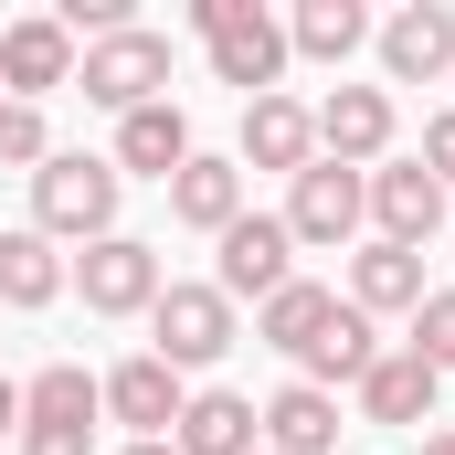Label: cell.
<instances>
[{"label":"cell","instance_id":"4fadbf2b","mask_svg":"<svg viewBox=\"0 0 455 455\" xmlns=\"http://www.w3.org/2000/svg\"><path fill=\"white\" fill-rule=\"evenodd\" d=\"M170 445L180 455H254L265 445V413H254L243 392H191L180 424H170Z\"/></svg>","mask_w":455,"mask_h":455},{"label":"cell","instance_id":"7402d4cb","mask_svg":"<svg viewBox=\"0 0 455 455\" xmlns=\"http://www.w3.org/2000/svg\"><path fill=\"white\" fill-rule=\"evenodd\" d=\"M360 43H371L360 0H297V21H286V53H318V64H349Z\"/></svg>","mask_w":455,"mask_h":455},{"label":"cell","instance_id":"e0dca14e","mask_svg":"<svg viewBox=\"0 0 455 455\" xmlns=\"http://www.w3.org/2000/svg\"><path fill=\"white\" fill-rule=\"evenodd\" d=\"M435 381H445V371H424L413 349H381V360L360 371V413H371V424H435Z\"/></svg>","mask_w":455,"mask_h":455},{"label":"cell","instance_id":"4316f807","mask_svg":"<svg viewBox=\"0 0 455 455\" xmlns=\"http://www.w3.org/2000/svg\"><path fill=\"white\" fill-rule=\"evenodd\" d=\"M424 170H435V180H455V107L424 127Z\"/></svg>","mask_w":455,"mask_h":455},{"label":"cell","instance_id":"9c48e42d","mask_svg":"<svg viewBox=\"0 0 455 455\" xmlns=\"http://www.w3.org/2000/svg\"><path fill=\"white\" fill-rule=\"evenodd\" d=\"M371 223H381V243H403V254H424V243L445 233V180H435L424 159H403V170H381V180H371Z\"/></svg>","mask_w":455,"mask_h":455},{"label":"cell","instance_id":"484cf974","mask_svg":"<svg viewBox=\"0 0 455 455\" xmlns=\"http://www.w3.org/2000/svg\"><path fill=\"white\" fill-rule=\"evenodd\" d=\"M413 360H424V371H455V286H435V297L413 307Z\"/></svg>","mask_w":455,"mask_h":455},{"label":"cell","instance_id":"2e32d148","mask_svg":"<svg viewBox=\"0 0 455 455\" xmlns=\"http://www.w3.org/2000/svg\"><path fill=\"white\" fill-rule=\"evenodd\" d=\"M243 159H254V170H286V180H297V170L318 159V116L297 107V96H254V107H243Z\"/></svg>","mask_w":455,"mask_h":455},{"label":"cell","instance_id":"277c9868","mask_svg":"<svg viewBox=\"0 0 455 455\" xmlns=\"http://www.w3.org/2000/svg\"><path fill=\"white\" fill-rule=\"evenodd\" d=\"M75 85L96 96V107L116 116H138V107H159V85H170V32H107V43H85V64H75Z\"/></svg>","mask_w":455,"mask_h":455},{"label":"cell","instance_id":"5bb4252c","mask_svg":"<svg viewBox=\"0 0 455 455\" xmlns=\"http://www.w3.org/2000/svg\"><path fill=\"white\" fill-rule=\"evenodd\" d=\"M318 148H329L339 170L381 159V148H392V96H381V85H339V96L318 107Z\"/></svg>","mask_w":455,"mask_h":455},{"label":"cell","instance_id":"30bf717a","mask_svg":"<svg viewBox=\"0 0 455 455\" xmlns=\"http://www.w3.org/2000/svg\"><path fill=\"white\" fill-rule=\"evenodd\" d=\"M381 64H392V85H435V75H455V11H445V0L392 11V21H381Z\"/></svg>","mask_w":455,"mask_h":455},{"label":"cell","instance_id":"f1b7e54d","mask_svg":"<svg viewBox=\"0 0 455 455\" xmlns=\"http://www.w3.org/2000/svg\"><path fill=\"white\" fill-rule=\"evenodd\" d=\"M424 455H455V435H424Z\"/></svg>","mask_w":455,"mask_h":455},{"label":"cell","instance_id":"6da1fadb","mask_svg":"<svg viewBox=\"0 0 455 455\" xmlns=\"http://www.w3.org/2000/svg\"><path fill=\"white\" fill-rule=\"evenodd\" d=\"M116 159H85V148H53L32 170V233L43 243H107L116 233Z\"/></svg>","mask_w":455,"mask_h":455},{"label":"cell","instance_id":"603a6c76","mask_svg":"<svg viewBox=\"0 0 455 455\" xmlns=\"http://www.w3.org/2000/svg\"><path fill=\"white\" fill-rule=\"evenodd\" d=\"M64 297V254L43 233H0V307H53Z\"/></svg>","mask_w":455,"mask_h":455},{"label":"cell","instance_id":"8992f818","mask_svg":"<svg viewBox=\"0 0 455 455\" xmlns=\"http://www.w3.org/2000/svg\"><path fill=\"white\" fill-rule=\"evenodd\" d=\"M148 329H159V360H170V371H202V360L233 349V297L223 286H159Z\"/></svg>","mask_w":455,"mask_h":455},{"label":"cell","instance_id":"4dcf8cb0","mask_svg":"<svg viewBox=\"0 0 455 455\" xmlns=\"http://www.w3.org/2000/svg\"><path fill=\"white\" fill-rule=\"evenodd\" d=\"M254 455H265V445H254Z\"/></svg>","mask_w":455,"mask_h":455},{"label":"cell","instance_id":"ffe728a7","mask_svg":"<svg viewBox=\"0 0 455 455\" xmlns=\"http://www.w3.org/2000/svg\"><path fill=\"white\" fill-rule=\"evenodd\" d=\"M329 318H339V297H329V286H297V275H286V286H275V297L254 307V339H265V349H286V360H307V339H318Z\"/></svg>","mask_w":455,"mask_h":455},{"label":"cell","instance_id":"83f0119b","mask_svg":"<svg viewBox=\"0 0 455 455\" xmlns=\"http://www.w3.org/2000/svg\"><path fill=\"white\" fill-rule=\"evenodd\" d=\"M11 424H21V381H0V435H11Z\"/></svg>","mask_w":455,"mask_h":455},{"label":"cell","instance_id":"9a60e30c","mask_svg":"<svg viewBox=\"0 0 455 455\" xmlns=\"http://www.w3.org/2000/svg\"><path fill=\"white\" fill-rule=\"evenodd\" d=\"M127 170H148V180H180V170H191V116L170 107V96L138 107V116H116V180H127Z\"/></svg>","mask_w":455,"mask_h":455},{"label":"cell","instance_id":"8fae6325","mask_svg":"<svg viewBox=\"0 0 455 455\" xmlns=\"http://www.w3.org/2000/svg\"><path fill=\"white\" fill-rule=\"evenodd\" d=\"M286 254H297V233L275 223V212H243V223L223 233V297H254V307H265V297L286 286Z\"/></svg>","mask_w":455,"mask_h":455},{"label":"cell","instance_id":"7c38bea8","mask_svg":"<svg viewBox=\"0 0 455 455\" xmlns=\"http://www.w3.org/2000/svg\"><path fill=\"white\" fill-rule=\"evenodd\" d=\"M0 85H21V107L43 96V85H75V32L43 11V21H11L0 32Z\"/></svg>","mask_w":455,"mask_h":455},{"label":"cell","instance_id":"d4e9b609","mask_svg":"<svg viewBox=\"0 0 455 455\" xmlns=\"http://www.w3.org/2000/svg\"><path fill=\"white\" fill-rule=\"evenodd\" d=\"M43 159H53V138H43V107L0 96V170H43Z\"/></svg>","mask_w":455,"mask_h":455},{"label":"cell","instance_id":"7a4b0ae2","mask_svg":"<svg viewBox=\"0 0 455 455\" xmlns=\"http://www.w3.org/2000/svg\"><path fill=\"white\" fill-rule=\"evenodd\" d=\"M191 32L212 43V75H223V85L275 96V75H286V21H275L265 0H191Z\"/></svg>","mask_w":455,"mask_h":455},{"label":"cell","instance_id":"ac0fdd59","mask_svg":"<svg viewBox=\"0 0 455 455\" xmlns=\"http://www.w3.org/2000/svg\"><path fill=\"white\" fill-rule=\"evenodd\" d=\"M170 212H180L191 233H212V243H223V233L243 223V170H233V159H202V148H191V170L170 180Z\"/></svg>","mask_w":455,"mask_h":455},{"label":"cell","instance_id":"5b68a950","mask_svg":"<svg viewBox=\"0 0 455 455\" xmlns=\"http://www.w3.org/2000/svg\"><path fill=\"white\" fill-rule=\"evenodd\" d=\"M75 286H85V307L96 318H138V307H159V243H138V233H107V243H85V265H75Z\"/></svg>","mask_w":455,"mask_h":455},{"label":"cell","instance_id":"cb8c5ba5","mask_svg":"<svg viewBox=\"0 0 455 455\" xmlns=\"http://www.w3.org/2000/svg\"><path fill=\"white\" fill-rule=\"evenodd\" d=\"M371 360H381V339H371V318H360V307H349V297H339V318H329V329L307 339V360H297V371H307V381L329 392V381H360Z\"/></svg>","mask_w":455,"mask_h":455},{"label":"cell","instance_id":"3957f363","mask_svg":"<svg viewBox=\"0 0 455 455\" xmlns=\"http://www.w3.org/2000/svg\"><path fill=\"white\" fill-rule=\"evenodd\" d=\"M96 413L107 392L75 360H53L43 381H21V455H96Z\"/></svg>","mask_w":455,"mask_h":455},{"label":"cell","instance_id":"f546056e","mask_svg":"<svg viewBox=\"0 0 455 455\" xmlns=\"http://www.w3.org/2000/svg\"><path fill=\"white\" fill-rule=\"evenodd\" d=\"M127 455H180V445H170V435H159V445H127Z\"/></svg>","mask_w":455,"mask_h":455},{"label":"cell","instance_id":"44dd1931","mask_svg":"<svg viewBox=\"0 0 455 455\" xmlns=\"http://www.w3.org/2000/svg\"><path fill=\"white\" fill-rule=\"evenodd\" d=\"M349 307H360V318H381V307H424V254L371 243V254L349 265Z\"/></svg>","mask_w":455,"mask_h":455},{"label":"cell","instance_id":"ba28073f","mask_svg":"<svg viewBox=\"0 0 455 455\" xmlns=\"http://www.w3.org/2000/svg\"><path fill=\"white\" fill-rule=\"evenodd\" d=\"M96 392H107V413H116V424H138V445H159V435L180 424V403H191V392H180V371H170L159 349H138V360H116V371L96 381Z\"/></svg>","mask_w":455,"mask_h":455},{"label":"cell","instance_id":"52a82bcc","mask_svg":"<svg viewBox=\"0 0 455 455\" xmlns=\"http://www.w3.org/2000/svg\"><path fill=\"white\" fill-rule=\"evenodd\" d=\"M360 212H371V180H360V170H339V159H307L275 223L297 233V243H349V233H360Z\"/></svg>","mask_w":455,"mask_h":455},{"label":"cell","instance_id":"d6986e66","mask_svg":"<svg viewBox=\"0 0 455 455\" xmlns=\"http://www.w3.org/2000/svg\"><path fill=\"white\" fill-rule=\"evenodd\" d=\"M329 445H339V403L318 381H286L265 403V455H329Z\"/></svg>","mask_w":455,"mask_h":455}]
</instances>
